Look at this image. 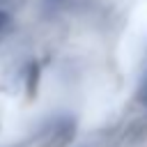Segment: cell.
Masks as SVG:
<instances>
[{
  "label": "cell",
  "mask_w": 147,
  "mask_h": 147,
  "mask_svg": "<svg viewBox=\"0 0 147 147\" xmlns=\"http://www.w3.org/2000/svg\"><path fill=\"white\" fill-rule=\"evenodd\" d=\"M140 99H142V103L147 106V80H145V85H142V90H140Z\"/></svg>",
  "instance_id": "cell-2"
},
{
  "label": "cell",
  "mask_w": 147,
  "mask_h": 147,
  "mask_svg": "<svg viewBox=\"0 0 147 147\" xmlns=\"http://www.w3.org/2000/svg\"><path fill=\"white\" fill-rule=\"evenodd\" d=\"M7 28H9V14L0 9V39H2V34L7 32Z\"/></svg>",
  "instance_id": "cell-1"
},
{
  "label": "cell",
  "mask_w": 147,
  "mask_h": 147,
  "mask_svg": "<svg viewBox=\"0 0 147 147\" xmlns=\"http://www.w3.org/2000/svg\"><path fill=\"white\" fill-rule=\"evenodd\" d=\"M5 2H11V0H0V5H5Z\"/></svg>",
  "instance_id": "cell-3"
}]
</instances>
